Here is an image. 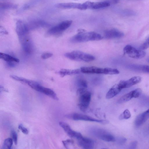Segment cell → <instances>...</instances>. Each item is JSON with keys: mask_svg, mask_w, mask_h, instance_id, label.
<instances>
[{"mask_svg": "<svg viewBox=\"0 0 149 149\" xmlns=\"http://www.w3.org/2000/svg\"><path fill=\"white\" fill-rule=\"evenodd\" d=\"M134 98L132 91L125 94L121 97L118 100L117 102L120 104L127 102Z\"/></svg>", "mask_w": 149, "mask_h": 149, "instance_id": "obj_23", "label": "cell"}, {"mask_svg": "<svg viewBox=\"0 0 149 149\" xmlns=\"http://www.w3.org/2000/svg\"><path fill=\"white\" fill-rule=\"evenodd\" d=\"M137 142L135 141L132 142L129 146V148L131 149H135L137 146Z\"/></svg>", "mask_w": 149, "mask_h": 149, "instance_id": "obj_36", "label": "cell"}, {"mask_svg": "<svg viewBox=\"0 0 149 149\" xmlns=\"http://www.w3.org/2000/svg\"><path fill=\"white\" fill-rule=\"evenodd\" d=\"M85 10L87 9H98L109 7L110 5L107 0L98 2L87 1L83 3Z\"/></svg>", "mask_w": 149, "mask_h": 149, "instance_id": "obj_9", "label": "cell"}, {"mask_svg": "<svg viewBox=\"0 0 149 149\" xmlns=\"http://www.w3.org/2000/svg\"><path fill=\"white\" fill-rule=\"evenodd\" d=\"M13 141L12 139L11 138L6 139L2 146V149H10L13 144Z\"/></svg>", "mask_w": 149, "mask_h": 149, "instance_id": "obj_25", "label": "cell"}, {"mask_svg": "<svg viewBox=\"0 0 149 149\" xmlns=\"http://www.w3.org/2000/svg\"><path fill=\"white\" fill-rule=\"evenodd\" d=\"M141 78L139 76L133 77L125 81H121L118 84L120 88L122 89L124 88H130L132 86L139 83Z\"/></svg>", "mask_w": 149, "mask_h": 149, "instance_id": "obj_11", "label": "cell"}, {"mask_svg": "<svg viewBox=\"0 0 149 149\" xmlns=\"http://www.w3.org/2000/svg\"><path fill=\"white\" fill-rule=\"evenodd\" d=\"M56 7L61 9H77L84 10L82 3H58L55 5Z\"/></svg>", "mask_w": 149, "mask_h": 149, "instance_id": "obj_12", "label": "cell"}, {"mask_svg": "<svg viewBox=\"0 0 149 149\" xmlns=\"http://www.w3.org/2000/svg\"><path fill=\"white\" fill-rule=\"evenodd\" d=\"M123 14L127 16H134L136 13L134 11L130 10H126L123 12Z\"/></svg>", "mask_w": 149, "mask_h": 149, "instance_id": "obj_32", "label": "cell"}, {"mask_svg": "<svg viewBox=\"0 0 149 149\" xmlns=\"http://www.w3.org/2000/svg\"><path fill=\"white\" fill-rule=\"evenodd\" d=\"M81 72L80 69L70 70L66 69H61L58 72L62 77L66 75H72L79 74Z\"/></svg>", "mask_w": 149, "mask_h": 149, "instance_id": "obj_20", "label": "cell"}, {"mask_svg": "<svg viewBox=\"0 0 149 149\" xmlns=\"http://www.w3.org/2000/svg\"><path fill=\"white\" fill-rule=\"evenodd\" d=\"M81 72L86 74H115L119 73V71L116 68H101L95 66L83 67L81 68Z\"/></svg>", "mask_w": 149, "mask_h": 149, "instance_id": "obj_3", "label": "cell"}, {"mask_svg": "<svg viewBox=\"0 0 149 149\" xmlns=\"http://www.w3.org/2000/svg\"><path fill=\"white\" fill-rule=\"evenodd\" d=\"M18 128L23 133L27 134L28 133V130L24 127L22 124H20L18 126Z\"/></svg>", "mask_w": 149, "mask_h": 149, "instance_id": "obj_34", "label": "cell"}, {"mask_svg": "<svg viewBox=\"0 0 149 149\" xmlns=\"http://www.w3.org/2000/svg\"><path fill=\"white\" fill-rule=\"evenodd\" d=\"M147 61L149 63V58L147 59Z\"/></svg>", "mask_w": 149, "mask_h": 149, "instance_id": "obj_39", "label": "cell"}, {"mask_svg": "<svg viewBox=\"0 0 149 149\" xmlns=\"http://www.w3.org/2000/svg\"><path fill=\"white\" fill-rule=\"evenodd\" d=\"M53 55L50 53H45L41 55V58L43 59H46L52 57Z\"/></svg>", "mask_w": 149, "mask_h": 149, "instance_id": "obj_35", "label": "cell"}, {"mask_svg": "<svg viewBox=\"0 0 149 149\" xmlns=\"http://www.w3.org/2000/svg\"><path fill=\"white\" fill-rule=\"evenodd\" d=\"M149 47V42L147 39L142 44L140 47L141 50L146 49Z\"/></svg>", "mask_w": 149, "mask_h": 149, "instance_id": "obj_33", "label": "cell"}, {"mask_svg": "<svg viewBox=\"0 0 149 149\" xmlns=\"http://www.w3.org/2000/svg\"><path fill=\"white\" fill-rule=\"evenodd\" d=\"M11 134L13 141L15 144L16 145L17 142V134L15 131L13 130L11 132Z\"/></svg>", "mask_w": 149, "mask_h": 149, "instance_id": "obj_31", "label": "cell"}, {"mask_svg": "<svg viewBox=\"0 0 149 149\" xmlns=\"http://www.w3.org/2000/svg\"><path fill=\"white\" fill-rule=\"evenodd\" d=\"M15 29L17 35L21 37L26 34L29 29L27 25L22 21L19 20L16 23Z\"/></svg>", "mask_w": 149, "mask_h": 149, "instance_id": "obj_15", "label": "cell"}, {"mask_svg": "<svg viewBox=\"0 0 149 149\" xmlns=\"http://www.w3.org/2000/svg\"><path fill=\"white\" fill-rule=\"evenodd\" d=\"M72 21L65 20L51 28L48 32L50 34H54L62 32L68 28L71 25Z\"/></svg>", "mask_w": 149, "mask_h": 149, "instance_id": "obj_8", "label": "cell"}, {"mask_svg": "<svg viewBox=\"0 0 149 149\" xmlns=\"http://www.w3.org/2000/svg\"><path fill=\"white\" fill-rule=\"evenodd\" d=\"M76 84L79 88H86L87 87V83L86 81L83 78H78L77 80Z\"/></svg>", "mask_w": 149, "mask_h": 149, "instance_id": "obj_26", "label": "cell"}, {"mask_svg": "<svg viewBox=\"0 0 149 149\" xmlns=\"http://www.w3.org/2000/svg\"><path fill=\"white\" fill-rule=\"evenodd\" d=\"M108 1L110 4H114L118 3L119 0H106Z\"/></svg>", "mask_w": 149, "mask_h": 149, "instance_id": "obj_37", "label": "cell"}, {"mask_svg": "<svg viewBox=\"0 0 149 149\" xmlns=\"http://www.w3.org/2000/svg\"><path fill=\"white\" fill-rule=\"evenodd\" d=\"M73 0L77 1V0Z\"/></svg>", "mask_w": 149, "mask_h": 149, "instance_id": "obj_40", "label": "cell"}, {"mask_svg": "<svg viewBox=\"0 0 149 149\" xmlns=\"http://www.w3.org/2000/svg\"><path fill=\"white\" fill-rule=\"evenodd\" d=\"M124 53L131 58L136 59H141L144 57L146 52L141 50H137L130 45H126L124 48Z\"/></svg>", "mask_w": 149, "mask_h": 149, "instance_id": "obj_7", "label": "cell"}, {"mask_svg": "<svg viewBox=\"0 0 149 149\" xmlns=\"http://www.w3.org/2000/svg\"><path fill=\"white\" fill-rule=\"evenodd\" d=\"M0 58L11 65L13 62L19 63V60L9 55L1 52Z\"/></svg>", "mask_w": 149, "mask_h": 149, "instance_id": "obj_22", "label": "cell"}, {"mask_svg": "<svg viewBox=\"0 0 149 149\" xmlns=\"http://www.w3.org/2000/svg\"><path fill=\"white\" fill-rule=\"evenodd\" d=\"M17 5L11 3L3 2L0 3V8L2 9H14L17 8Z\"/></svg>", "mask_w": 149, "mask_h": 149, "instance_id": "obj_24", "label": "cell"}, {"mask_svg": "<svg viewBox=\"0 0 149 149\" xmlns=\"http://www.w3.org/2000/svg\"><path fill=\"white\" fill-rule=\"evenodd\" d=\"M105 37L107 39H113L121 38L124 34L122 32L116 29H111L106 30L104 33Z\"/></svg>", "mask_w": 149, "mask_h": 149, "instance_id": "obj_14", "label": "cell"}, {"mask_svg": "<svg viewBox=\"0 0 149 149\" xmlns=\"http://www.w3.org/2000/svg\"><path fill=\"white\" fill-rule=\"evenodd\" d=\"M77 94L79 100V107L81 111L85 112L89 104L91 94L86 88H82L77 89Z\"/></svg>", "mask_w": 149, "mask_h": 149, "instance_id": "obj_2", "label": "cell"}, {"mask_svg": "<svg viewBox=\"0 0 149 149\" xmlns=\"http://www.w3.org/2000/svg\"><path fill=\"white\" fill-rule=\"evenodd\" d=\"M126 138L122 137H119L116 138L115 141L117 144L119 145L124 144L126 141Z\"/></svg>", "mask_w": 149, "mask_h": 149, "instance_id": "obj_30", "label": "cell"}, {"mask_svg": "<svg viewBox=\"0 0 149 149\" xmlns=\"http://www.w3.org/2000/svg\"><path fill=\"white\" fill-rule=\"evenodd\" d=\"M131 116V114L130 111L128 109H125L119 116L120 120L123 119H128L130 118Z\"/></svg>", "mask_w": 149, "mask_h": 149, "instance_id": "obj_27", "label": "cell"}, {"mask_svg": "<svg viewBox=\"0 0 149 149\" xmlns=\"http://www.w3.org/2000/svg\"><path fill=\"white\" fill-rule=\"evenodd\" d=\"M23 49L26 53L30 54L32 50L31 44L29 39L25 35L20 37Z\"/></svg>", "mask_w": 149, "mask_h": 149, "instance_id": "obj_18", "label": "cell"}, {"mask_svg": "<svg viewBox=\"0 0 149 149\" xmlns=\"http://www.w3.org/2000/svg\"><path fill=\"white\" fill-rule=\"evenodd\" d=\"M122 90L118 84L115 85L111 88L107 93L106 98L110 99L113 97L118 94Z\"/></svg>", "mask_w": 149, "mask_h": 149, "instance_id": "obj_19", "label": "cell"}, {"mask_svg": "<svg viewBox=\"0 0 149 149\" xmlns=\"http://www.w3.org/2000/svg\"><path fill=\"white\" fill-rule=\"evenodd\" d=\"M129 68L135 71H141L149 74V66L146 65H132L129 66Z\"/></svg>", "mask_w": 149, "mask_h": 149, "instance_id": "obj_21", "label": "cell"}, {"mask_svg": "<svg viewBox=\"0 0 149 149\" xmlns=\"http://www.w3.org/2000/svg\"><path fill=\"white\" fill-rule=\"evenodd\" d=\"M62 143L64 147L67 149L69 148L70 146L74 144V141L71 139H67L65 141H62Z\"/></svg>", "mask_w": 149, "mask_h": 149, "instance_id": "obj_28", "label": "cell"}, {"mask_svg": "<svg viewBox=\"0 0 149 149\" xmlns=\"http://www.w3.org/2000/svg\"><path fill=\"white\" fill-rule=\"evenodd\" d=\"M66 116L68 118H72L75 120H81L94 122L104 124L109 123V121L107 120L97 119L90 116L80 113H75L72 114L67 115Z\"/></svg>", "mask_w": 149, "mask_h": 149, "instance_id": "obj_6", "label": "cell"}, {"mask_svg": "<svg viewBox=\"0 0 149 149\" xmlns=\"http://www.w3.org/2000/svg\"><path fill=\"white\" fill-rule=\"evenodd\" d=\"M132 91L134 98L139 97L142 93V90L140 88H137Z\"/></svg>", "mask_w": 149, "mask_h": 149, "instance_id": "obj_29", "label": "cell"}, {"mask_svg": "<svg viewBox=\"0 0 149 149\" xmlns=\"http://www.w3.org/2000/svg\"><path fill=\"white\" fill-rule=\"evenodd\" d=\"M147 39L148 40V41L149 42V37L147 38Z\"/></svg>", "mask_w": 149, "mask_h": 149, "instance_id": "obj_38", "label": "cell"}, {"mask_svg": "<svg viewBox=\"0 0 149 149\" xmlns=\"http://www.w3.org/2000/svg\"><path fill=\"white\" fill-rule=\"evenodd\" d=\"M78 145L81 147L85 149H91L93 148L94 141L92 139L83 136L77 139Z\"/></svg>", "mask_w": 149, "mask_h": 149, "instance_id": "obj_13", "label": "cell"}, {"mask_svg": "<svg viewBox=\"0 0 149 149\" xmlns=\"http://www.w3.org/2000/svg\"><path fill=\"white\" fill-rule=\"evenodd\" d=\"M67 58L72 60L89 62L95 59L94 56L79 51H74L65 54Z\"/></svg>", "mask_w": 149, "mask_h": 149, "instance_id": "obj_4", "label": "cell"}, {"mask_svg": "<svg viewBox=\"0 0 149 149\" xmlns=\"http://www.w3.org/2000/svg\"><path fill=\"white\" fill-rule=\"evenodd\" d=\"M102 38V36L97 33L95 32H86L85 31L78 33L72 38L71 41L74 43L81 42L100 40Z\"/></svg>", "mask_w": 149, "mask_h": 149, "instance_id": "obj_1", "label": "cell"}, {"mask_svg": "<svg viewBox=\"0 0 149 149\" xmlns=\"http://www.w3.org/2000/svg\"><path fill=\"white\" fill-rule=\"evenodd\" d=\"M93 135L107 142L115 141L116 138L107 131L100 128H93L91 130Z\"/></svg>", "mask_w": 149, "mask_h": 149, "instance_id": "obj_5", "label": "cell"}, {"mask_svg": "<svg viewBox=\"0 0 149 149\" xmlns=\"http://www.w3.org/2000/svg\"><path fill=\"white\" fill-rule=\"evenodd\" d=\"M35 90L43 93L55 100H58L55 93L49 88L44 87L39 84Z\"/></svg>", "mask_w": 149, "mask_h": 149, "instance_id": "obj_16", "label": "cell"}, {"mask_svg": "<svg viewBox=\"0 0 149 149\" xmlns=\"http://www.w3.org/2000/svg\"><path fill=\"white\" fill-rule=\"evenodd\" d=\"M59 124L70 137L77 139L82 136L81 133L72 130L67 123L63 122H60Z\"/></svg>", "mask_w": 149, "mask_h": 149, "instance_id": "obj_10", "label": "cell"}, {"mask_svg": "<svg viewBox=\"0 0 149 149\" xmlns=\"http://www.w3.org/2000/svg\"><path fill=\"white\" fill-rule=\"evenodd\" d=\"M149 118V109L138 115L135 120L136 127H138L145 122Z\"/></svg>", "mask_w": 149, "mask_h": 149, "instance_id": "obj_17", "label": "cell"}]
</instances>
